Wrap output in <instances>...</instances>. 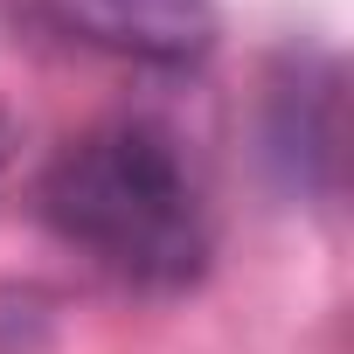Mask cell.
Listing matches in <instances>:
<instances>
[{
    "mask_svg": "<svg viewBox=\"0 0 354 354\" xmlns=\"http://www.w3.org/2000/svg\"><path fill=\"white\" fill-rule=\"evenodd\" d=\"M42 15L63 35L153 70H188L223 35L216 0H42Z\"/></svg>",
    "mask_w": 354,
    "mask_h": 354,
    "instance_id": "7a4b0ae2",
    "label": "cell"
},
{
    "mask_svg": "<svg viewBox=\"0 0 354 354\" xmlns=\"http://www.w3.org/2000/svg\"><path fill=\"white\" fill-rule=\"evenodd\" d=\"M0 160H8V125H0Z\"/></svg>",
    "mask_w": 354,
    "mask_h": 354,
    "instance_id": "277c9868",
    "label": "cell"
},
{
    "mask_svg": "<svg viewBox=\"0 0 354 354\" xmlns=\"http://www.w3.org/2000/svg\"><path fill=\"white\" fill-rule=\"evenodd\" d=\"M42 223L139 292H181L209 264V209L174 132L111 118L42 167Z\"/></svg>",
    "mask_w": 354,
    "mask_h": 354,
    "instance_id": "6da1fadb",
    "label": "cell"
},
{
    "mask_svg": "<svg viewBox=\"0 0 354 354\" xmlns=\"http://www.w3.org/2000/svg\"><path fill=\"white\" fill-rule=\"evenodd\" d=\"M264 153L278 167L285 188H333L340 167V70L326 56H285L271 70V97H264Z\"/></svg>",
    "mask_w": 354,
    "mask_h": 354,
    "instance_id": "3957f363",
    "label": "cell"
}]
</instances>
